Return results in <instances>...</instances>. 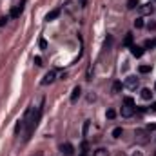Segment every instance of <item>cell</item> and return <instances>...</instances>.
Wrapping results in <instances>:
<instances>
[{"label":"cell","instance_id":"obj_1","mask_svg":"<svg viewBox=\"0 0 156 156\" xmlns=\"http://www.w3.org/2000/svg\"><path fill=\"white\" fill-rule=\"evenodd\" d=\"M40 116H42V107H37V111H33V109H27V113H26V116H24V123L27 125V129H26V136H24V140H26V142L31 138L33 131L37 129Z\"/></svg>","mask_w":156,"mask_h":156},{"label":"cell","instance_id":"obj_2","mask_svg":"<svg viewBox=\"0 0 156 156\" xmlns=\"http://www.w3.org/2000/svg\"><path fill=\"white\" fill-rule=\"evenodd\" d=\"M134 138H136L138 144H147V142H149V131H147V129H136Z\"/></svg>","mask_w":156,"mask_h":156},{"label":"cell","instance_id":"obj_3","mask_svg":"<svg viewBox=\"0 0 156 156\" xmlns=\"http://www.w3.org/2000/svg\"><path fill=\"white\" fill-rule=\"evenodd\" d=\"M134 111H136V107H134V104H123V107H122V111H120V115L123 118H131L134 115Z\"/></svg>","mask_w":156,"mask_h":156},{"label":"cell","instance_id":"obj_4","mask_svg":"<svg viewBox=\"0 0 156 156\" xmlns=\"http://www.w3.org/2000/svg\"><path fill=\"white\" fill-rule=\"evenodd\" d=\"M123 87H125V89L134 91V89L138 87V78H136V76H127V78H125V82H123Z\"/></svg>","mask_w":156,"mask_h":156},{"label":"cell","instance_id":"obj_5","mask_svg":"<svg viewBox=\"0 0 156 156\" xmlns=\"http://www.w3.org/2000/svg\"><path fill=\"white\" fill-rule=\"evenodd\" d=\"M24 4H26V0H22V2H20L18 5H15V7L11 9L9 16H11V18H18V16H20V15L24 13Z\"/></svg>","mask_w":156,"mask_h":156},{"label":"cell","instance_id":"obj_6","mask_svg":"<svg viewBox=\"0 0 156 156\" xmlns=\"http://www.w3.org/2000/svg\"><path fill=\"white\" fill-rule=\"evenodd\" d=\"M55 80H56V73L55 71H49V73H45V76L42 78V85H51Z\"/></svg>","mask_w":156,"mask_h":156},{"label":"cell","instance_id":"obj_7","mask_svg":"<svg viewBox=\"0 0 156 156\" xmlns=\"http://www.w3.org/2000/svg\"><path fill=\"white\" fill-rule=\"evenodd\" d=\"M60 151H62L64 156H73V151H75V149H73L71 144H62V145H60Z\"/></svg>","mask_w":156,"mask_h":156},{"label":"cell","instance_id":"obj_8","mask_svg":"<svg viewBox=\"0 0 156 156\" xmlns=\"http://www.w3.org/2000/svg\"><path fill=\"white\" fill-rule=\"evenodd\" d=\"M138 11H140V15L144 16V15H151L154 9H153V5H151V4H144V5H140V7H138Z\"/></svg>","mask_w":156,"mask_h":156},{"label":"cell","instance_id":"obj_9","mask_svg":"<svg viewBox=\"0 0 156 156\" xmlns=\"http://www.w3.org/2000/svg\"><path fill=\"white\" fill-rule=\"evenodd\" d=\"M131 55L133 56H136V58H140L142 55H144V47H140V45H131Z\"/></svg>","mask_w":156,"mask_h":156},{"label":"cell","instance_id":"obj_10","mask_svg":"<svg viewBox=\"0 0 156 156\" xmlns=\"http://www.w3.org/2000/svg\"><path fill=\"white\" fill-rule=\"evenodd\" d=\"M80 94H82V89H80V85H76V87L73 89V93H71V102H73V104H76L78 102Z\"/></svg>","mask_w":156,"mask_h":156},{"label":"cell","instance_id":"obj_11","mask_svg":"<svg viewBox=\"0 0 156 156\" xmlns=\"http://www.w3.org/2000/svg\"><path fill=\"white\" fill-rule=\"evenodd\" d=\"M58 16H60V9H53V11H49V13L45 15V20L51 22V20H55V18H58Z\"/></svg>","mask_w":156,"mask_h":156},{"label":"cell","instance_id":"obj_12","mask_svg":"<svg viewBox=\"0 0 156 156\" xmlns=\"http://www.w3.org/2000/svg\"><path fill=\"white\" fill-rule=\"evenodd\" d=\"M142 98H144V100H151V98H153L151 89H147V87H145V89H142Z\"/></svg>","mask_w":156,"mask_h":156},{"label":"cell","instance_id":"obj_13","mask_svg":"<svg viewBox=\"0 0 156 156\" xmlns=\"http://www.w3.org/2000/svg\"><path fill=\"white\" fill-rule=\"evenodd\" d=\"M123 45H125V47H131V45H133V35H131V33H127V37L123 40Z\"/></svg>","mask_w":156,"mask_h":156},{"label":"cell","instance_id":"obj_14","mask_svg":"<svg viewBox=\"0 0 156 156\" xmlns=\"http://www.w3.org/2000/svg\"><path fill=\"white\" fill-rule=\"evenodd\" d=\"M138 71H140L142 75H147V73H151V66H140Z\"/></svg>","mask_w":156,"mask_h":156},{"label":"cell","instance_id":"obj_15","mask_svg":"<svg viewBox=\"0 0 156 156\" xmlns=\"http://www.w3.org/2000/svg\"><path fill=\"white\" fill-rule=\"evenodd\" d=\"M122 87H123V83H122V82H115V83H113V93H120V91H122Z\"/></svg>","mask_w":156,"mask_h":156},{"label":"cell","instance_id":"obj_16","mask_svg":"<svg viewBox=\"0 0 156 156\" xmlns=\"http://www.w3.org/2000/svg\"><path fill=\"white\" fill-rule=\"evenodd\" d=\"M122 134H123V129H122V127H116V129H113V136H115V138H120Z\"/></svg>","mask_w":156,"mask_h":156},{"label":"cell","instance_id":"obj_17","mask_svg":"<svg viewBox=\"0 0 156 156\" xmlns=\"http://www.w3.org/2000/svg\"><path fill=\"white\" fill-rule=\"evenodd\" d=\"M24 125H26V123H24V120H20V122L16 123V127H15V134H18V133L22 131V127H24Z\"/></svg>","mask_w":156,"mask_h":156},{"label":"cell","instance_id":"obj_18","mask_svg":"<svg viewBox=\"0 0 156 156\" xmlns=\"http://www.w3.org/2000/svg\"><path fill=\"white\" fill-rule=\"evenodd\" d=\"M127 7H129V9L138 7V0H127Z\"/></svg>","mask_w":156,"mask_h":156},{"label":"cell","instance_id":"obj_19","mask_svg":"<svg viewBox=\"0 0 156 156\" xmlns=\"http://www.w3.org/2000/svg\"><path fill=\"white\" fill-rule=\"evenodd\" d=\"M105 116L109 118V120H113V118L116 116V111H115V109H107V113H105Z\"/></svg>","mask_w":156,"mask_h":156},{"label":"cell","instance_id":"obj_20","mask_svg":"<svg viewBox=\"0 0 156 156\" xmlns=\"http://www.w3.org/2000/svg\"><path fill=\"white\" fill-rule=\"evenodd\" d=\"M134 27H136V29H142V27H144V20H142V18H136V20H134Z\"/></svg>","mask_w":156,"mask_h":156},{"label":"cell","instance_id":"obj_21","mask_svg":"<svg viewBox=\"0 0 156 156\" xmlns=\"http://www.w3.org/2000/svg\"><path fill=\"white\" fill-rule=\"evenodd\" d=\"M38 45H40V49H47V42H45L44 38L38 40Z\"/></svg>","mask_w":156,"mask_h":156},{"label":"cell","instance_id":"obj_22","mask_svg":"<svg viewBox=\"0 0 156 156\" xmlns=\"http://www.w3.org/2000/svg\"><path fill=\"white\" fill-rule=\"evenodd\" d=\"M87 151H89V145H87V142H83L82 144V154H87Z\"/></svg>","mask_w":156,"mask_h":156},{"label":"cell","instance_id":"obj_23","mask_svg":"<svg viewBox=\"0 0 156 156\" xmlns=\"http://www.w3.org/2000/svg\"><path fill=\"white\" fill-rule=\"evenodd\" d=\"M123 104H134V100H133L131 96H125V98H123Z\"/></svg>","mask_w":156,"mask_h":156},{"label":"cell","instance_id":"obj_24","mask_svg":"<svg viewBox=\"0 0 156 156\" xmlns=\"http://www.w3.org/2000/svg\"><path fill=\"white\" fill-rule=\"evenodd\" d=\"M5 22H7V16H0V27L5 26Z\"/></svg>","mask_w":156,"mask_h":156},{"label":"cell","instance_id":"obj_25","mask_svg":"<svg viewBox=\"0 0 156 156\" xmlns=\"http://www.w3.org/2000/svg\"><path fill=\"white\" fill-rule=\"evenodd\" d=\"M147 27H149V29H156V22H149Z\"/></svg>","mask_w":156,"mask_h":156},{"label":"cell","instance_id":"obj_26","mask_svg":"<svg viewBox=\"0 0 156 156\" xmlns=\"http://www.w3.org/2000/svg\"><path fill=\"white\" fill-rule=\"evenodd\" d=\"M35 64H37V66H42V58H40V56H35Z\"/></svg>","mask_w":156,"mask_h":156},{"label":"cell","instance_id":"obj_27","mask_svg":"<svg viewBox=\"0 0 156 156\" xmlns=\"http://www.w3.org/2000/svg\"><path fill=\"white\" fill-rule=\"evenodd\" d=\"M144 45H145V47H153V40H145Z\"/></svg>","mask_w":156,"mask_h":156},{"label":"cell","instance_id":"obj_28","mask_svg":"<svg viewBox=\"0 0 156 156\" xmlns=\"http://www.w3.org/2000/svg\"><path fill=\"white\" fill-rule=\"evenodd\" d=\"M154 129H156V123H151V125L147 127V131H149V133H151V131H154Z\"/></svg>","mask_w":156,"mask_h":156},{"label":"cell","instance_id":"obj_29","mask_svg":"<svg viewBox=\"0 0 156 156\" xmlns=\"http://www.w3.org/2000/svg\"><path fill=\"white\" fill-rule=\"evenodd\" d=\"M80 5H82V7H85V5H87V0H80Z\"/></svg>","mask_w":156,"mask_h":156},{"label":"cell","instance_id":"obj_30","mask_svg":"<svg viewBox=\"0 0 156 156\" xmlns=\"http://www.w3.org/2000/svg\"><path fill=\"white\" fill-rule=\"evenodd\" d=\"M151 111H156V102H153V104H151Z\"/></svg>","mask_w":156,"mask_h":156},{"label":"cell","instance_id":"obj_31","mask_svg":"<svg viewBox=\"0 0 156 156\" xmlns=\"http://www.w3.org/2000/svg\"><path fill=\"white\" fill-rule=\"evenodd\" d=\"M133 156H144V154H142V153H134Z\"/></svg>","mask_w":156,"mask_h":156},{"label":"cell","instance_id":"obj_32","mask_svg":"<svg viewBox=\"0 0 156 156\" xmlns=\"http://www.w3.org/2000/svg\"><path fill=\"white\" fill-rule=\"evenodd\" d=\"M153 47H156V40H153Z\"/></svg>","mask_w":156,"mask_h":156},{"label":"cell","instance_id":"obj_33","mask_svg":"<svg viewBox=\"0 0 156 156\" xmlns=\"http://www.w3.org/2000/svg\"><path fill=\"white\" fill-rule=\"evenodd\" d=\"M37 156H42V153H38V154H37Z\"/></svg>","mask_w":156,"mask_h":156},{"label":"cell","instance_id":"obj_34","mask_svg":"<svg viewBox=\"0 0 156 156\" xmlns=\"http://www.w3.org/2000/svg\"><path fill=\"white\" fill-rule=\"evenodd\" d=\"M80 156H87V154H80Z\"/></svg>","mask_w":156,"mask_h":156},{"label":"cell","instance_id":"obj_35","mask_svg":"<svg viewBox=\"0 0 156 156\" xmlns=\"http://www.w3.org/2000/svg\"><path fill=\"white\" fill-rule=\"evenodd\" d=\"M154 89H156V85H154Z\"/></svg>","mask_w":156,"mask_h":156}]
</instances>
